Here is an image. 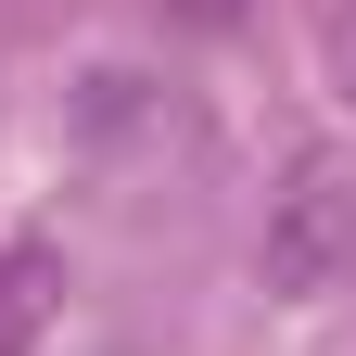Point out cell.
<instances>
[{"label": "cell", "mask_w": 356, "mask_h": 356, "mask_svg": "<svg viewBox=\"0 0 356 356\" xmlns=\"http://www.w3.org/2000/svg\"><path fill=\"white\" fill-rule=\"evenodd\" d=\"M26 343H38V267L0 254V356H26Z\"/></svg>", "instance_id": "cell-2"}, {"label": "cell", "mask_w": 356, "mask_h": 356, "mask_svg": "<svg viewBox=\"0 0 356 356\" xmlns=\"http://www.w3.org/2000/svg\"><path fill=\"white\" fill-rule=\"evenodd\" d=\"M343 254H356V204H343V178H331V165H305V178H293V216H280V242H267V267H280L293 293H318Z\"/></svg>", "instance_id": "cell-1"}, {"label": "cell", "mask_w": 356, "mask_h": 356, "mask_svg": "<svg viewBox=\"0 0 356 356\" xmlns=\"http://www.w3.org/2000/svg\"><path fill=\"white\" fill-rule=\"evenodd\" d=\"M178 13H191V26H229V13H242V0H178Z\"/></svg>", "instance_id": "cell-3"}]
</instances>
